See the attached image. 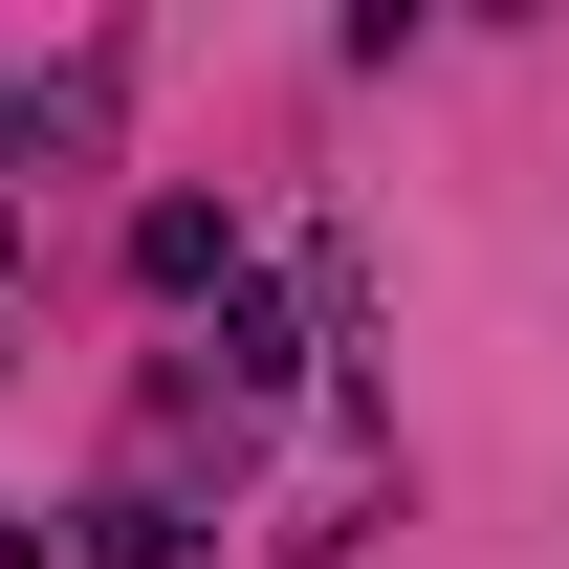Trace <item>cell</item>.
Segmentation results:
<instances>
[{
	"mask_svg": "<svg viewBox=\"0 0 569 569\" xmlns=\"http://www.w3.org/2000/svg\"><path fill=\"white\" fill-rule=\"evenodd\" d=\"M88 569H219V548H198V482H176V460H132V482L88 503Z\"/></svg>",
	"mask_w": 569,
	"mask_h": 569,
	"instance_id": "1",
	"label": "cell"
},
{
	"mask_svg": "<svg viewBox=\"0 0 569 569\" xmlns=\"http://www.w3.org/2000/svg\"><path fill=\"white\" fill-rule=\"evenodd\" d=\"M132 284L153 307H219V284H241V219L219 198H132Z\"/></svg>",
	"mask_w": 569,
	"mask_h": 569,
	"instance_id": "2",
	"label": "cell"
},
{
	"mask_svg": "<svg viewBox=\"0 0 569 569\" xmlns=\"http://www.w3.org/2000/svg\"><path fill=\"white\" fill-rule=\"evenodd\" d=\"M0 263H22V198H0Z\"/></svg>",
	"mask_w": 569,
	"mask_h": 569,
	"instance_id": "3",
	"label": "cell"
}]
</instances>
